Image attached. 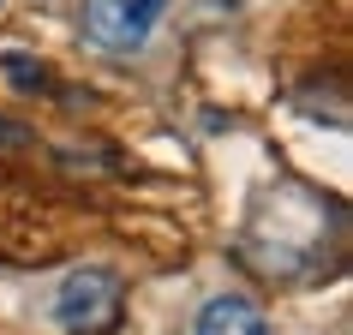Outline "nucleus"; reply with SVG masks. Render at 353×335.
<instances>
[{"label":"nucleus","instance_id":"obj_1","mask_svg":"<svg viewBox=\"0 0 353 335\" xmlns=\"http://www.w3.org/2000/svg\"><path fill=\"white\" fill-rule=\"evenodd\" d=\"M60 335H102L120 323V276L114 270H72L60 276L54 299H48Z\"/></svg>","mask_w":353,"mask_h":335},{"label":"nucleus","instance_id":"obj_2","mask_svg":"<svg viewBox=\"0 0 353 335\" xmlns=\"http://www.w3.org/2000/svg\"><path fill=\"white\" fill-rule=\"evenodd\" d=\"M168 0H84V42L102 54H138L156 24H162Z\"/></svg>","mask_w":353,"mask_h":335},{"label":"nucleus","instance_id":"obj_3","mask_svg":"<svg viewBox=\"0 0 353 335\" xmlns=\"http://www.w3.org/2000/svg\"><path fill=\"white\" fill-rule=\"evenodd\" d=\"M192 335H270V317H263L245 294H216L204 312H198Z\"/></svg>","mask_w":353,"mask_h":335},{"label":"nucleus","instance_id":"obj_4","mask_svg":"<svg viewBox=\"0 0 353 335\" xmlns=\"http://www.w3.org/2000/svg\"><path fill=\"white\" fill-rule=\"evenodd\" d=\"M0 66H6V78H12V90H42V60H37V54L6 48V54H0Z\"/></svg>","mask_w":353,"mask_h":335}]
</instances>
